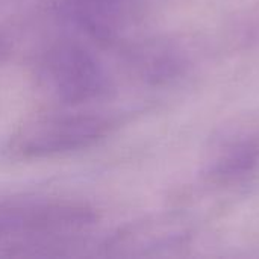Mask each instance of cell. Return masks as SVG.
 Returning <instances> with one entry per match:
<instances>
[{
    "label": "cell",
    "instance_id": "6da1fadb",
    "mask_svg": "<svg viewBox=\"0 0 259 259\" xmlns=\"http://www.w3.org/2000/svg\"><path fill=\"white\" fill-rule=\"evenodd\" d=\"M112 121L94 114H44L26 120L8 140L6 152L15 159L47 156L88 149L102 141Z\"/></svg>",
    "mask_w": 259,
    "mask_h": 259
},
{
    "label": "cell",
    "instance_id": "7a4b0ae2",
    "mask_svg": "<svg viewBox=\"0 0 259 259\" xmlns=\"http://www.w3.org/2000/svg\"><path fill=\"white\" fill-rule=\"evenodd\" d=\"M42 77L64 103H88L108 91V76L99 59L74 42L55 44L42 59Z\"/></svg>",
    "mask_w": 259,
    "mask_h": 259
},
{
    "label": "cell",
    "instance_id": "3957f363",
    "mask_svg": "<svg viewBox=\"0 0 259 259\" xmlns=\"http://www.w3.org/2000/svg\"><path fill=\"white\" fill-rule=\"evenodd\" d=\"M65 14L91 36L112 39L121 23V0H59Z\"/></svg>",
    "mask_w": 259,
    "mask_h": 259
},
{
    "label": "cell",
    "instance_id": "277c9868",
    "mask_svg": "<svg viewBox=\"0 0 259 259\" xmlns=\"http://www.w3.org/2000/svg\"><path fill=\"white\" fill-rule=\"evenodd\" d=\"M141 74L153 82L164 80L178 71L179 61L171 50L162 46H152L143 49L137 56Z\"/></svg>",
    "mask_w": 259,
    "mask_h": 259
},
{
    "label": "cell",
    "instance_id": "5b68a950",
    "mask_svg": "<svg viewBox=\"0 0 259 259\" xmlns=\"http://www.w3.org/2000/svg\"><path fill=\"white\" fill-rule=\"evenodd\" d=\"M258 161V147L252 141H241L229 146L220 156L215 165V171L220 176L234 178L246 173Z\"/></svg>",
    "mask_w": 259,
    "mask_h": 259
},
{
    "label": "cell",
    "instance_id": "8992f818",
    "mask_svg": "<svg viewBox=\"0 0 259 259\" xmlns=\"http://www.w3.org/2000/svg\"><path fill=\"white\" fill-rule=\"evenodd\" d=\"M9 52H11V44H9L8 38L0 32V62H3L8 58Z\"/></svg>",
    "mask_w": 259,
    "mask_h": 259
}]
</instances>
